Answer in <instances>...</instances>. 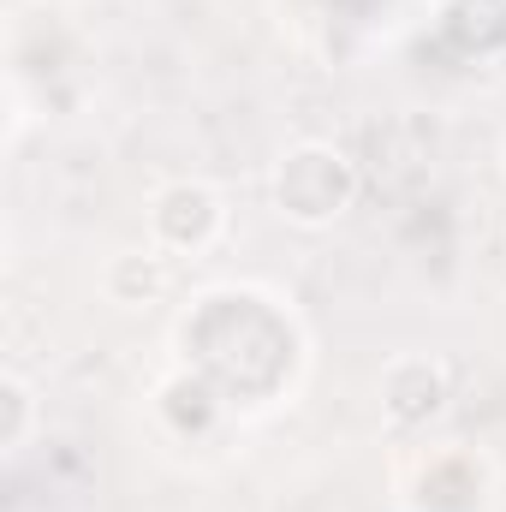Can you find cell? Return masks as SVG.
<instances>
[{"label": "cell", "instance_id": "cell-7", "mask_svg": "<svg viewBox=\"0 0 506 512\" xmlns=\"http://www.w3.org/2000/svg\"><path fill=\"white\" fill-rule=\"evenodd\" d=\"M30 429H36V387L24 382L18 370H6L0 376V447L18 453L30 441Z\"/></svg>", "mask_w": 506, "mask_h": 512}, {"label": "cell", "instance_id": "cell-4", "mask_svg": "<svg viewBox=\"0 0 506 512\" xmlns=\"http://www.w3.org/2000/svg\"><path fill=\"white\" fill-rule=\"evenodd\" d=\"M102 292L126 310H149L173 292V256L161 245H143V251H120L102 274Z\"/></svg>", "mask_w": 506, "mask_h": 512}, {"label": "cell", "instance_id": "cell-8", "mask_svg": "<svg viewBox=\"0 0 506 512\" xmlns=\"http://www.w3.org/2000/svg\"><path fill=\"white\" fill-rule=\"evenodd\" d=\"M501 179H506V137H501Z\"/></svg>", "mask_w": 506, "mask_h": 512}, {"label": "cell", "instance_id": "cell-1", "mask_svg": "<svg viewBox=\"0 0 506 512\" xmlns=\"http://www.w3.org/2000/svg\"><path fill=\"white\" fill-rule=\"evenodd\" d=\"M274 209L292 227H334L358 197V167L334 143H292L274 161Z\"/></svg>", "mask_w": 506, "mask_h": 512}, {"label": "cell", "instance_id": "cell-2", "mask_svg": "<svg viewBox=\"0 0 506 512\" xmlns=\"http://www.w3.org/2000/svg\"><path fill=\"white\" fill-rule=\"evenodd\" d=\"M227 233V203L203 179H173L149 197V239L167 256H203Z\"/></svg>", "mask_w": 506, "mask_h": 512}, {"label": "cell", "instance_id": "cell-5", "mask_svg": "<svg viewBox=\"0 0 506 512\" xmlns=\"http://www.w3.org/2000/svg\"><path fill=\"white\" fill-rule=\"evenodd\" d=\"M161 417L179 435H209L215 417H221V393L203 382V376H173V382L161 387Z\"/></svg>", "mask_w": 506, "mask_h": 512}, {"label": "cell", "instance_id": "cell-6", "mask_svg": "<svg viewBox=\"0 0 506 512\" xmlns=\"http://www.w3.org/2000/svg\"><path fill=\"white\" fill-rule=\"evenodd\" d=\"M447 36L471 54H489L506 42V0H453L447 6Z\"/></svg>", "mask_w": 506, "mask_h": 512}, {"label": "cell", "instance_id": "cell-3", "mask_svg": "<svg viewBox=\"0 0 506 512\" xmlns=\"http://www.w3.org/2000/svg\"><path fill=\"white\" fill-rule=\"evenodd\" d=\"M453 399L447 382V364L441 358H423V352H405L381 370V411L393 429H429Z\"/></svg>", "mask_w": 506, "mask_h": 512}]
</instances>
